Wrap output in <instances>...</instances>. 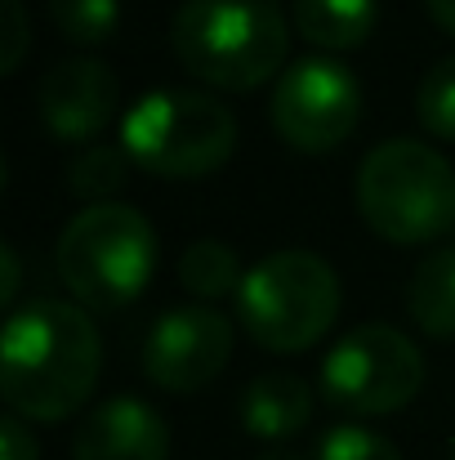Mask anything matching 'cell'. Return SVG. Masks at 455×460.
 <instances>
[{"instance_id":"1","label":"cell","mask_w":455,"mask_h":460,"mask_svg":"<svg viewBox=\"0 0 455 460\" xmlns=\"http://www.w3.org/2000/svg\"><path fill=\"white\" fill-rule=\"evenodd\" d=\"M103 340L94 317L67 300H31L9 313L0 340V394L18 420H67L99 385Z\"/></svg>"},{"instance_id":"2","label":"cell","mask_w":455,"mask_h":460,"mask_svg":"<svg viewBox=\"0 0 455 460\" xmlns=\"http://www.w3.org/2000/svg\"><path fill=\"white\" fill-rule=\"evenodd\" d=\"M170 49L214 90H255L282 72L291 31L268 0H183L170 18Z\"/></svg>"},{"instance_id":"3","label":"cell","mask_w":455,"mask_h":460,"mask_svg":"<svg viewBox=\"0 0 455 460\" xmlns=\"http://www.w3.org/2000/svg\"><path fill=\"white\" fill-rule=\"evenodd\" d=\"M366 228L398 246H420L455 228V170L420 139H389L362 156L353 179Z\"/></svg>"},{"instance_id":"4","label":"cell","mask_w":455,"mask_h":460,"mask_svg":"<svg viewBox=\"0 0 455 460\" xmlns=\"http://www.w3.org/2000/svg\"><path fill=\"white\" fill-rule=\"evenodd\" d=\"M54 269L81 308L135 305L156 269V233L148 215L126 201L85 206L58 233Z\"/></svg>"},{"instance_id":"5","label":"cell","mask_w":455,"mask_h":460,"mask_svg":"<svg viewBox=\"0 0 455 460\" xmlns=\"http://www.w3.org/2000/svg\"><path fill=\"white\" fill-rule=\"evenodd\" d=\"M237 317L259 349L303 353L339 317V278L312 251H273L246 273Z\"/></svg>"},{"instance_id":"6","label":"cell","mask_w":455,"mask_h":460,"mask_svg":"<svg viewBox=\"0 0 455 460\" xmlns=\"http://www.w3.org/2000/svg\"><path fill=\"white\" fill-rule=\"evenodd\" d=\"M121 148L152 174L201 179L237 148V117L201 90H152L121 121Z\"/></svg>"},{"instance_id":"7","label":"cell","mask_w":455,"mask_h":460,"mask_svg":"<svg viewBox=\"0 0 455 460\" xmlns=\"http://www.w3.org/2000/svg\"><path fill=\"white\" fill-rule=\"evenodd\" d=\"M321 398L335 411L389 416L424 389V358L411 335L384 322L353 326L321 358Z\"/></svg>"},{"instance_id":"8","label":"cell","mask_w":455,"mask_h":460,"mask_svg":"<svg viewBox=\"0 0 455 460\" xmlns=\"http://www.w3.org/2000/svg\"><path fill=\"white\" fill-rule=\"evenodd\" d=\"M268 117L291 148L312 156L335 153L362 121V85L344 63L312 54L282 72V81L273 85Z\"/></svg>"},{"instance_id":"9","label":"cell","mask_w":455,"mask_h":460,"mask_svg":"<svg viewBox=\"0 0 455 460\" xmlns=\"http://www.w3.org/2000/svg\"><path fill=\"white\" fill-rule=\"evenodd\" d=\"M232 358V322L210 305L170 308L144 340V371L170 394H197L223 376Z\"/></svg>"},{"instance_id":"10","label":"cell","mask_w":455,"mask_h":460,"mask_svg":"<svg viewBox=\"0 0 455 460\" xmlns=\"http://www.w3.org/2000/svg\"><path fill=\"white\" fill-rule=\"evenodd\" d=\"M36 108L54 139L63 144L94 139L117 117V76L99 58H85V54L63 58L40 76Z\"/></svg>"},{"instance_id":"11","label":"cell","mask_w":455,"mask_h":460,"mask_svg":"<svg viewBox=\"0 0 455 460\" xmlns=\"http://www.w3.org/2000/svg\"><path fill=\"white\" fill-rule=\"evenodd\" d=\"M72 460H170V425L130 394L108 398L81 420Z\"/></svg>"},{"instance_id":"12","label":"cell","mask_w":455,"mask_h":460,"mask_svg":"<svg viewBox=\"0 0 455 460\" xmlns=\"http://www.w3.org/2000/svg\"><path fill=\"white\" fill-rule=\"evenodd\" d=\"M312 416V389L295 371H264L241 389V425L259 443H291Z\"/></svg>"},{"instance_id":"13","label":"cell","mask_w":455,"mask_h":460,"mask_svg":"<svg viewBox=\"0 0 455 460\" xmlns=\"http://www.w3.org/2000/svg\"><path fill=\"white\" fill-rule=\"evenodd\" d=\"M380 18L375 0H295V27L308 45L339 54L371 40Z\"/></svg>"},{"instance_id":"14","label":"cell","mask_w":455,"mask_h":460,"mask_svg":"<svg viewBox=\"0 0 455 460\" xmlns=\"http://www.w3.org/2000/svg\"><path fill=\"white\" fill-rule=\"evenodd\" d=\"M407 308L424 335L455 340V246H442L416 264L407 287Z\"/></svg>"},{"instance_id":"15","label":"cell","mask_w":455,"mask_h":460,"mask_svg":"<svg viewBox=\"0 0 455 460\" xmlns=\"http://www.w3.org/2000/svg\"><path fill=\"white\" fill-rule=\"evenodd\" d=\"M179 282L197 300L210 305V300H223V296L237 300L246 273H241V260H237L232 246H223V242H192L183 251V260H179Z\"/></svg>"},{"instance_id":"16","label":"cell","mask_w":455,"mask_h":460,"mask_svg":"<svg viewBox=\"0 0 455 460\" xmlns=\"http://www.w3.org/2000/svg\"><path fill=\"white\" fill-rule=\"evenodd\" d=\"M126 174H130V153L126 148L90 144L67 161V192L99 206V201H112V192L126 183Z\"/></svg>"},{"instance_id":"17","label":"cell","mask_w":455,"mask_h":460,"mask_svg":"<svg viewBox=\"0 0 455 460\" xmlns=\"http://www.w3.org/2000/svg\"><path fill=\"white\" fill-rule=\"evenodd\" d=\"M45 9H49L54 27L63 31V40L85 45V49L103 45L117 31V22H121V4L117 0H45Z\"/></svg>"},{"instance_id":"18","label":"cell","mask_w":455,"mask_h":460,"mask_svg":"<svg viewBox=\"0 0 455 460\" xmlns=\"http://www.w3.org/2000/svg\"><path fill=\"white\" fill-rule=\"evenodd\" d=\"M416 117L429 135L455 144V54L433 63L416 90Z\"/></svg>"},{"instance_id":"19","label":"cell","mask_w":455,"mask_h":460,"mask_svg":"<svg viewBox=\"0 0 455 460\" xmlns=\"http://www.w3.org/2000/svg\"><path fill=\"white\" fill-rule=\"evenodd\" d=\"M312 460H402V452L366 425H335L321 434Z\"/></svg>"},{"instance_id":"20","label":"cell","mask_w":455,"mask_h":460,"mask_svg":"<svg viewBox=\"0 0 455 460\" xmlns=\"http://www.w3.org/2000/svg\"><path fill=\"white\" fill-rule=\"evenodd\" d=\"M27 45H31V27L22 0H0V72H18Z\"/></svg>"},{"instance_id":"21","label":"cell","mask_w":455,"mask_h":460,"mask_svg":"<svg viewBox=\"0 0 455 460\" xmlns=\"http://www.w3.org/2000/svg\"><path fill=\"white\" fill-rule=\"evenodd\" d=\"M0 460H40L36 438L27 434V425L18 416H4L0 420Z\"/></svg>"},{"instance_id":"22","label":"cell","mask_w":455,"mask_h":460,"mask_svg":"<svg viewBox=\"0 0 455 460\" xmlns=\"http://www.w3.org/2000/svg\"><path fill=\"white\" fill-rule=\"evenodd\" d=\"M0 273H4V282H0V305H13L18 291H22V260H18L13 246H0Z\"/></svg>"},{"instance_id":"23","label":"cell","mask_w":455,"mask_h":460,"mask_svg":"<svg viewBox=\"0 0 455 460\" xmlns=\"http://www.w3.org/2000/svg\"><path fill=\"white\" fill-rule=\"evenodd\" d=\"M424 9L433 13V22H438L442 31L455 36V0H424Z\"/></svg>"},{"instance_id":"24","label":"cell","mask_w":455,"mask_h":460,"mask_svg":"<svg viewBox=\"0 0 455 460\" xmlns=\"http://www.w3.org/2000/svg\"><path fill=\"white\" fill-rule=\"evenodd\" d=\"M255 460H308V456H300L295 447H268V452H259Z\"/></svg>"},{"instance_id":"25","label":"cell","mask_w":455,"mask_h":460,"mask_svg":"<svg viewBox=\"0 0 455 460\" xmlns=\"http://www.w3.org/2000/svg\"><path fill=\"white\" fill-rule=\"evenodd\" d=\"M451 460H455V443H451Z\"/></svg>"}]
</instances>
